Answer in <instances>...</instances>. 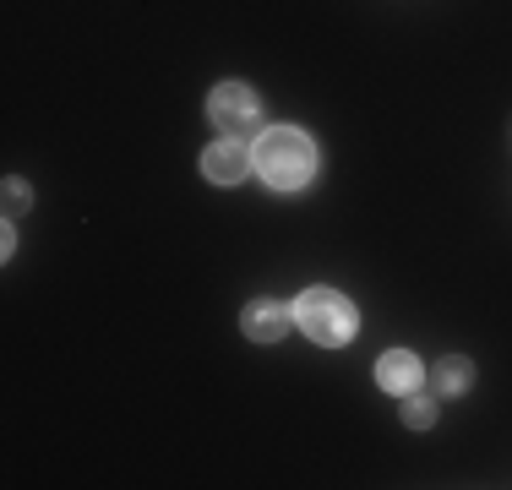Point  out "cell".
Masks as SVG:
<instances>
[{
	"instance_id": "6da1fadb",
	"label": "cell",
	"mask_w": 512,
	"mask_h": 490,
	"mask_svg": "<svg viewBox=\"0 0 512 490\" xmlns=\"http://www.w3.org/2000/svg\"><path fill=\"white\" fill-rule=\"evenodd\" d=\"M256 175L278 191H300L306 180L316 175V147L306 131L295 126H278V131H262L256 142Z\"/></svg>"
},
{
	"instance_id": "7a4b0ae2",
	"label": "cell",
	"mask_w": 512,
	"mask_h": 490,
	"mask_svg": "<svg viewBox=\"0 0 512 490\" xmlns=\"http://www.w3.org/2000/svg\"><path fill=\"white\" fill-rule=\"evenodd\" d=\"M295 322H300V333H306L311 343L338 349V343L355 338V305H349L344 294H333V289H306L300 305H295Z\"/></svg>"
},
{
	"instance_id": "3957f363",
	"label": "cell",
	"mask_w": 512,
	"mask_h": 490,
	"mask_svg": "<svg viewBox=\"0 0 512 490\" xmlns=\"http://www.w3.org/2000/svg\"><path fill=\"white\" fill-rule=\"evenodd\" d=\"M207 120L240 142L246 131H256V120H262V104H256V93L246 88V82H224V88H213V98H207Z\"/></svg>"
},
{
	"instance_id": "277c9868",
	"label": "cell",
	"mask_w": 512,
	"mask_h": 490,
	"mask_svg": "<svg viewBox=\"0 0 512 490\" xmlns=\"http://www.w3.org/2000/svg\"><path fill=\"white\" fill-rule=\"evenodd\" d=\"M202 175L213 180V186H235V180L251 175V153H246L235 137H229V142H213V147L202 153Z\"/></svg>"
},
{
	"instance_id": "5b68a950",
	"label": "cell",
	"mask_w": 512,
	"mask_h": 490,
	"mask_svg": "<svg viewBox=\"0 0 512 490\" xmlns=\"http://www.w3.org/2000/svg\"><path fill=\"white\" fill-rule=\"evenodd\" d=\"M240 327H246V338H256V343H278V338H284V327H289V311H284V305H273V300H256V305H246Z\"/></svg>"
},
{
	"instance_id": "8992f818",
	"label": "cell",
	"mask_w": 512,
	"mask_h": 490,
	"mask_svg": "<svg viewBox=\"0 0 512 490\" xmlns=\"http://www.w3.org/2000/svg\"><path fill=\"white\" fill-rule=\"evenodd\" d=\"M376 387L382 392H414L420 387V360L409 349H393L382 365H376Z\"/></svg>"
},
{
	"instance_id": "52a82bcc",
	"label": "cell",
	"mask_w": 512,
	"mask_h": 490,
	"mask_svg": "<svg viewBox=\"0 0 512 490\" xmlns=\"http://www.w3.org/2000/svg\"><path fill=\"white\" fill-rule=\"evenodd\" d=\"M469 382H474L469 360H442V365L431 371V387L442 392V398H458V392H469Z\"/></svg>"
},
{
	"instance_id": "ba28073f",
	"label": "cell",
	"mask_w": 512,
	"mask_h": 490,
	"mask_svg": "<svg viewBox=\"0 0 512 490\" xmlns=\"http://www.w3.org/2000/svg\"><path fill=\"white\" fill-rule=\"evenodd\" d=\"M404 420L414 425V431H425V425H431V420H436V409H431V403H425V398H414V403H409V409H404Z\"/></svg>"
},
{
	"instance_id": "9c48e42d",
	"label": "cell",
	"mask_w": 512,
	"mask_h": 490,
	"mask_svg": "<svg viewBox=\"0 0 512 490\" xmlns=\"http://www.w3.org/2000/svg\"><path fill=\"white\" fill-rule=\"evenodd\" d=\"M22 202H28V191H22V186H6V207H11V213H17Z\"/></svg>"
}]
</instances>
